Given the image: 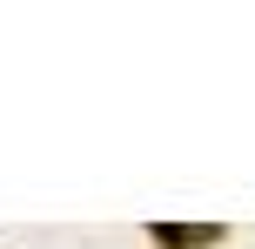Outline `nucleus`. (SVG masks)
<instances>
[{
  "label": "nucleus",
  "instance_id": "nucleus-1",
  "mask_svg": "<svg viewBox=\"0 0 255 249\" xmlns=\"http://www.w3.org/2000/svg\"><path fill=\"white\" fill-rule=\"evenodd\" d=\"M148 243L154 249H215L222 243V223H154Z\"/></svg>",
  "mask_w": 255,
  "mask_h": 249
}]
</instances>
